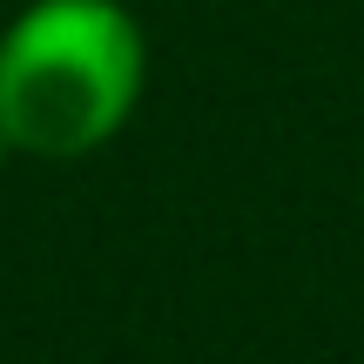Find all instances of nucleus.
<instances>
[{
  "label": "nucleus",
  "mask_w": 364,
  "mask_h": 364,
  "mask_svg": "<svg viewBox=\"0 0 364 364\" xmlns=\"http://www.w3.org/2000/svg\"><path fill=\"white\" fill-rule=\"evenodd\" d=\"M7 156H14V142H7V129H0V169H7Z\"/></svg>",
  "instance_id": "2"
},
{
  "label": "nucleus",
  "mask_w": 364,
  "mask_h": 364,
  "mask_svg": "<svg viewBox=\"0 0 364 364\" xmlns=\"http://www.w3.org/2000/svg\"><path fill=\"white\" fill-rule=\"evenodd\" d=\"M149 41L122 0H27L0 27V129L14 156L81 162L142 108Z\"/></svg>",
  "instance_id": "1"
}]
</instances>
